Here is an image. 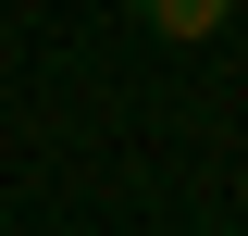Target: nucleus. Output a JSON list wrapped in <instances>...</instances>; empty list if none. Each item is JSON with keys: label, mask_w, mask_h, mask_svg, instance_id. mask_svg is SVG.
I'll use <instances>...</instances> for the list:
<instances>
[{"label": "nucleus", "mask_w": 248, "mask_h": 236, "mask_svg": "<svg viewBox=\"0 0 248 236\" xmlns=\"http://www.w3.org/2000/svg\"><path fill=\"white\" fill-rule=\"evenodd\" d=\"M137 13H149V37H174V50H199V37L236 25V0H137Z\"/></svg>", "instance_id": "nucleus-1"}]
</instances>
